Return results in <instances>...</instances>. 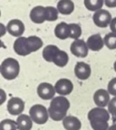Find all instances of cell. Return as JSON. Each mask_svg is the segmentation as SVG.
<instances>
[{
    "instance_id": "cell-10",
    "label": "cell",
    "mask_w": 116,
    "mask_h": 130,
    "mask_svg": "<svg viewBox=\"0 0 116 130\" xmlns=\"http://www.w3.org/2000/svg\"><path fill=\"white\" fill-rule=\"evenodd\" d=\"M7 109L11 115L16 116L21 114L25 109V103L24 101L18 97L11 98L7 104Z\"/></svg>"
},
{
    "instance_id": "cell-21",
    "label": "cell",
    "mask_w": 116,
    "mask_h": 130,
    "mask_svg": "<svg viewBox=\"0 0 116 130\" xmlns=\"http://www.w3.org/2000/svg\"><path fill=\"white\" fill-rule=\"evenodd\" d=\"M104 0H84V5L89 11H99L103 6Z\"/></svg>"
},
{
    "instance_id": "cell-2",
    "label": "cell",
    "mask_w": 116,
    "mask_h": 130,
    "mask_svg": "<svg viewBox=\"0 0 116 130\" xmlns=\"http://www.w3.org/2000/svg\"><path fill=\"white\" fill-rule=\"evenodd\" d=\"M70 102L64 96H56L52 100L48 109L50 117L54 121H61L67 116Z\"/></svg>"
},
{
    "instance_id": "cell-18",
    "label": "cell",
    "mask_w": 116,
    "mask_h": 130,
    "mask_svg": "<svg viewBox=\"0 0 116 130\" xmlns=\"http://www.w3.org/2000/svg\"><path fill=\"white\" fill-rule=\"evenodd\" d=\"M63 125L67 130H80L81 128V122L75 116H66L63 120Z\"/></svg>"
},
{
    "instance_id": "cell-6",
    "label": "cell",
    "mask_w": 116,
    "mask_h": 130,
    "mask_svg": "<svg viewBox=\"0 0 116 130\" xmlns=\"http://www.w3.org/2000/svg\"><path fill=\"white\" fill-rule=\"evenodd\" d=\"M30 117L37 124L42 125L48 120V111L46 107L41 104L34 105L29 110Z\"/></svg>"
},
{
    "instance_id": "cell-3",
    "label": "cell",
    "mask_w": 116,
    "mask_h": 130,
    "mask_svg": "<svg viewBox=\"0 0 116 130\" xmlns=\"http://www.w3.org/2000/svg\"><path fill=\"white\" fill-rule=\"evenodd\" d=\"M44 59L47 62H53L58 67H65L69 61L68 54L64 51H61L55 45H47L46 46L42 53Z\"/></svg>"
},
{
    "instance_id": "cell-5",
    "label": "cell",
    "mask_w": 116,
    "mask_h": 130,
    "mask_svg": "<svg viewBox=\"0 0 116 130\" xmlns=\"http://www.w3.org/2000/svg\"><path fill=\"white\" fill-rule=\"evenodd\" d=\"M0 71H1V74L5 79L8 80H14L18 76L20 72L19 63L14 58H6L2 63Z\"/></svg>"
},
{
    "instance_id": "cell-26",
    "label": "cell",
    "mask_w": 116,
    "mask_h": 130,
    "mask_svg": "<svg viewBox=\"0 0 116 130\" xmlns=\"http://www.w3.org/2000/svg\"><path fill=\"white\" fill-rule=\"evenodd\" d=\"M108 91L112 96H116V77L109 81L108 85Z\"/></svg>"
},
{
    "instance_id": "cell-19",
    "label": "cell",
    "mask_w": 116,
    "mask_h": 130,
    "mask_svg": "<svg viewBox=\"0 0 116 130\" xmlns=\"http://www.w3.org/2000/svg\"><path fill=\"white\" fill-rule=\"evenodd\" d=\"M57 10L62 15H70L74 10V4L71 0H60L57 3Z\"/></svg>"
},
{
    "instance_id": "cell-4",
    "label": "cell",
    "mask_w": 116,
    "mask_h": 130,
    "mask_svg": "<svg viewBox=\"0 0 116 130\" xmlns=\"http://www.w3.org/2000/svg\"><path fill=\"white\" fill-rule=\"evenodd\" d=\"M88 119L90 121L92 128L94 130H108V121L110 119L108 112L103 108H93L88 114Z\"/></svg>"
},
{
    "instance_id": "cell-20",
    "label": "cell",
    "mask_w": 116,
    "mask_h": 130,
    "mask_svg": "<svg viewBox=\"0 0 116 130\" xmlns=\"http://www.w3.org/2000/svg\"><path fill=\"white\" fill-rule=\"evenodd\" d=\"M16 122L18 130H31L32 128V119L28 115H20Z\"/></svg>"
},
{
    "instance_id": "cell-22",
    "label": "cell",
    "mask_w": 116,
    "mask_h": 130,
    "mask_svg": "<svg viewBox=\"0 0 116 130\" xmlns=\"http://www.w3.org/2000/svg\"><path fill=\"white\" fill-rule=\"evenodd\" d=\"M104 42L106 47L110 49L113 50L116 48V34L115 33H108L104 38Z\"/></svg>"
},
{
    "instance_id": "cell-32",
    "label": "cell",
    "mask_w": 116,
    "mask_h": 130,
    "mask_svg": "<svg viewBox=\"0 0 116 130\" xmlns=\"http://www.w3.org/2000/svg\"><path fill=\"white\" fill-rule=\"evenodd\" d=\"M114 71H115V72H116V61H115L114 63Z\"/></svg>"
},
{
    "instance_id": "cell-23",
    "label": "cell",
    "mask_w": 116,
    "mask_h": 130,
    "mask_svg": "<svg viewBox=\"0 0 116 130\" xmlns=\"http://www.w3.org/2000/svg\"><path fill=\"white\" fill-rule=\"evenodd\" d=\"M17 128V122L12 119H4L0 123V130H16Z\"/></svg>"
},
{
    "instance_id": "cell-12",
    "label": "cell",
    "mask_w": 116,
    "mask_h": 130,
    "mask_svg": "<svg viewBox=\"0 0 116 130\" xmlns=\"http://www.w3.org/2000/svg\"><path fill=\"white\" fill-rule=\"evenodd\" d=\"M74 73L76 77L80 80H85L90 77L91 68L89 64L85 62H78L74 68Z\"/></svg>"
},
{
    "instance_id": "cell-28",
    "label": "cell",
    "mask_w": 116,
    "mask_h": 130,
    "mask_svg": "<svg viewBox=\"0 0 116 130\" xmlns=\"http://www.w3.org/2000/svg\"><path fill=\"white\" fill-rule=\"evenodd\" d=\"M105 4L109 8L116 7V0H105Z\"/></svg>"
},
{
    "instance_id": "cell-17",
    "label": "cell",
    "mask_w": 116,
    "mask_h": 130,
    "mask_svg": "<svg viewBox=\"0 0 116 130\" xmlns=\"http://www.w3.org/2000/svg\"><path fill=\"white\" fill-rule=\"evenodd\" d=\"M54 34L56 38L61 40H64L67 38H70V30L69 25L65 22H61L58 24L54 29Z\"/></svg>"
},
{
    "instance_id": "cell-30",
    "label": "cell",
    "mask_w": 116,
    "mask_h": 130,
    "mask_svg": "<svg viewBox=\"0 0 116 130\" xmlns=\"http://www.w3.org/2000/svg\"><path fill=\"white\" fill-rule=\"evenodd\" d=\"M1 96H2V101H1V104H3L5 101V99H6V94H5V92L3 90H1Z\"/></svg>"
},
{
    "instance_id": "cell-25",
    "label": "cell",
    "mask_w": 116,
    "mask_h": 130,
    "mask_svg": "<svg viewBox=\"0 0 116 130\" xmlns=\"http://www.w3.org/2000/svg\"><path fill=\"white\" fill-rule=\"evenodd\" d=\"M47 12V21L53 22L58 19V12L54 7L52 6H47L46 7Z\"/></svg>"
},
{
    "instance_id": "cell-24",
    "label": "cell",
    "mask_w": 116,
    "mask_h": 130,
    "mask_svg": "<svg viewBox=\"0 0 116 130\" xmlns=\"http://www.w3.org/2000/svg\"><path fill=\"white\" fill-rule=\"evenodd\" d=\"M69 26L70 30V38L77 40L82 34V29L80 26L77 24H69Z\"/></svg>"
},
{
    "instance_id": "cell-9",
    "label": "cell",
    "mask_w": 116,
    "mask_h": 130,
    "mask_svg": "<svg viewBox=\"0 0 116 130\" xmlns=\"http://www.w3.org/2000/svg\"><path fill=\"white\" fill-rule=\"evenodd\" d=\"M55 87L49 83H41L37 89L38 96L43 100L53 99L55 95Z\"/></svg>"
},
{
    "instance_id": "cell-15",
    "label": "cell",
    "mask_w": 116,
    "mask_h": 130,
    "mask_svg": "<svg viewBox=\"0 0 116 130\" xmlns=\"http://www.w3.org/2000/svg\"><path fill=\"white\" fill-rule=\"evenodd\" d=\"M95 103L99 106V107H105L109 103L110 97H109V93L108 91L104 90V89H99L98 90L93 96Z\"/></svg>"
},
{
    "instance_id": "cell-31",
    "label": "cell",
    "mask_w": 116,
    "mask_h": 130,
    "mask_svg": "<svg viewBox=\"0 0 116 130\" xmlns=\"http://www.w3.org/2000/svg\"><path fill=\"white\" fill-rule=\"evenodd\" d=\"M108 130H116V124H114L111 126H110Z\"/></svg>"
},
{
    "instance_id": "cell-11",
    "label": "cell",
    "mask_w": 116,
    "mask_h": 130,
    "mask_svg": "<svg viewBox=\"0 0 116 130\" xmlns=\"http://www.w3.org/2000/svg\"><path fill=\"white\" fill-rule=\"evenodd\" d=\"M55 90L57 93L63 96L69 95L73 90V83L68 79H61L55 84Z\"/></svg>"
},
{
    "instance_id": "cell-14",
    "label": "cell",
    "mask_w": 116,
    "mask_h": 130,
    "mask_svg": "<svg viewBox=\"0 0 116 130\" xmlns=\"http://www.w3.org/2000/svg\"><path fill=\"white\" fill-rule=\"evenodd\" d=\"M7 31L12 36L20 37L25 31V25L22 21L18 19H13L8 23Z\"/></svg>"
},
{
    "instance_id": "cell-27",
    "label": "cell",
    "mask_w": 116,
    "mask_h": 130,
    "mask_svg": "<svg viewBox=\"0 0 116 130\" xmlns=\"http://www.w3.org/2000/svg\"><path fill=\"white\" fill-rule=\"evenodd\" d=\"M108 111L112 116H116V96L110 100L108 103Z\"/></svg>"
},
{
    "instance_id": "cell-1",
    "label": "cell",
    "mask_w": 116,
    "mask_h": 130,
    "mask_svg": "<svg viewBox=\"0 0 116 130\" xmlns=\"http://www.w3.org/2000/svg\"><path fill=\"white\" fill-rule=\"evenodd\" d=\"M43 46L42 40L37 36L28 38L20 37L14 43V50L20 56H27L32 52L39 50Z\"/></svg>"
},
{
    "instance_id": "cell-29",
    "label": "cell",
    "mask_w": 116,
    "mask_h": 130,
    "mask_svg": "<svg viewBox=\"0 0 116 130\" xmlns=\"http://www.w3.org/2000/svg\"><path fill=\"white\" fill-rule=\"evenodd\" d=\"M110 28L113 33L116 34V18L113 19L110 23Z\"/></svg>"
},
{
    "instance_id": "cell-13",
    "label": "cell",
    "mask_w": 116,
    "mask_h": 130,
    "mask_svg": "<svg viewBox=\"0 0 116 130\" xmlns=\"http://www.w3.org/2000/svg\"><path fill=\"white\" fill-rule=\"evenodd\" d=\"M30 19L31 20L37 24H41L47 20V12L46 7H43L41 6H36L30 12Z\"/></svg>"
},
{
    "instance_id": "cell-16",
    "label": "cell",
    "mask_w": 116,
    "mask_h": 130,
    "mask_svg": "<svg viewBox=\"0 0 116 130\" xmlns=\"http://www.w3.org/2000/svg\"><path fill=\"white\" fill-rule=\"evenodd\" d=\"M104 41L102 38L101 35L99 34L96 35H93L92 36H90L88 40H87V46L88 47L93 51H100L103 46H104Z\"/></svg>"
},
{
    "instance_id": "cell-8",
    "label": "cell",
    "mask_w": 116,
    "mask_h": 130,
    "mask_svg": "<svg viewBox=\"0 0 116 130\" xmlns=\"http://www.w3.org/2000/svg\"><path fill=\"white\" fill-rule=\"evenodd\" d=\"M71 53L77 57H86L88 55V46L82 39L74 41L70 46Z\"/></svg>"
},
{
    "instance_id": "cell-7",
    "label": "cell",
    "mask_w": 116,
    "mask_h": 130,
    "mask_svg": "<svg viewBox=\"0 0 116 130\" xmlns=\"http://www.w3.org/2000/svg\"><path fill=\"white\" fill-rule=\"evenodd\" d=\"M93 22L99 28H106L111 22V15L107 10L100 9L93 15Z\"/></svg>"
}]
</instances>
